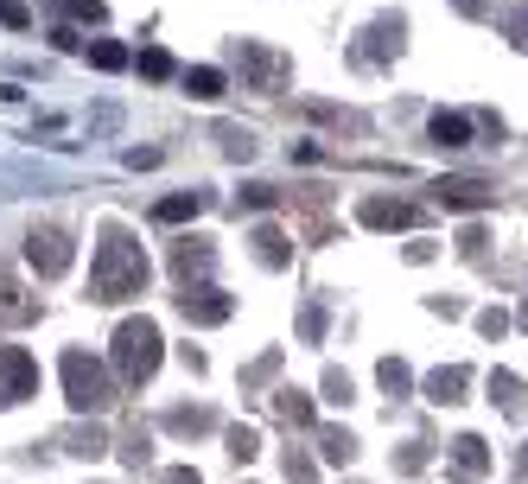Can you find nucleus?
<instances>
[{
    "instance_id": "nucleus-4",
    "label": "nucleus",
    "mask_w": 528,
    "mask_h": 484,
    "mask_svg": "<svg viewBox=\"0 0 528 484\" xmlns=\"http://www.w3.org/2000/svg\"><path fill=\"white\" fill-rule=\"evenodd\" d=\"M32 389H39V363H32L20 344H0V408L26 402Z\"/></svg>"
},
{
    "instance_id": "nucleus-2",
    "label": "nucleus",
    "mask_w": 528,
    "mask_h": 484,
    "mask_svg": "<svg viewBox=\"0 0 528 484\" xmlns=\"http://www.w3.org/2000/svg\"><path fill=\"white\" fill-rule=\"evenodd\" d=\"M115 370H121V383H147L160 370V332L147 319H128L115 332Z\"/></svg>"
},
{
    "instance_id": "nucleus-7",
    "label": "nucleus",
    "mask_w": 528,
    "mask_h": 484,
    "mask_svg": "<svg viewBox=\"0 0 528 484\" xmlns=\"http://www.w3.org/2000/svg\"><path fill=\"white\" fill-rule=\"evenodd\" d=\"M90 58L102 64V71H121V64H128V51H121V45H96V51H90Z\"/></svg>"
},
{
    "instance_id": "nucleus-3",
    "label": "nucleus",
    "mask_w": 528,
    "mask_h": 484,
    "mask_svg": "<svg viewBox=\"0 0 528 484\" xmlns=\"http://www.w3.org/2000/svg\"><path fill=\"white\" fill-rule=\"evenodd\" d=\"M64 389H70V408L77 414H90V408H109V376H102V363L96 357H83V351H64Z\"/></svg>"
},
{
    "instance_id": "nucleus-8",
    "label": "nucleus",
    "mask_w": 528,
    "mask_h": 484,
    "mask_svg": "<svg viewBox=\"0 0 528 484\" xmlns=\"http://www.w3.org/2000/svg\"><path fill=\"white\" fill-rule=\"evenodd\" d=\"M217 90H223L217 71H191V96H217Z\"/></svg>"
},
{
    "instance_id": "nucleus-10",
    "label": "nucleus",
    "mask_w": 528,
    "mask_h": 484,
    "mask_svg": "<svg viewBox=\"0 0 528 484\" xmlns=\"http://www.w3.org/2000/svg\"><path fill=\"white\" fill-rule=\"evenodd\" d=\"M140 71H147V77H166V71H172L166 51H147V58H140Z\"/></svg>"
},
{
    "instance_id": "nucleus-9",
    "label": "nucleus",
    "mask_w": 528,
    "mask_h": 484,
    "mask_svg": "<svg viewBox=\"0 0 528 484\" xmlns=\"http://www.w3.org/2000/svg\"><path fill=\"white\" fill-rule=\"evenodd\" d=\"M191 211H198V198H172V204H160L166 223H179V217H191Z\"/></svg>"
},
{
    "instance_id": "nucleus-5",
    "label": "nucleus",
    "mask_w": 528,
    "mask_h": 484,
    "mask_svg": "<svg viewBox=\"0 0 528 484\" xmlns=\"http://www.w3.org/2000/svg\"><path fill=\"white\" fill-rule=\"evenodd\" d=\"M26 262L39 268L45 281H51V274H64V268H70V236L51 230V223H45V230H32V236H26Z\"/></svg>"
},
{
    "instance_id": "nucleus-6",
    "label": "nucleus",
    "mask_w": 528,
    "mask_h": 484,
    "mask_svg": "<svg viewBox=\"0 0 528 484\" xmlns=\"http://www.w3.org/2000/svg\"><path fill=\"white\" fill-rule=\"evenodd\" d=\"M0 319H32V300H20L13 274H0Z\"/></svg>"
},
{
    "instance_id": "nucleus-11",
    "label": "nucleus",
    "mask_w": 528,
    "mask_h": 484,
    "mask_svg": "<svg viewBox=\"0 0 528 484\" xmlns=\"http://www.w3.org/2000/svg\"><path fill=\"white\" fill-rule=\"evenodd\" d=\"M166 484H198V472H166Z\"/></svg>"
},
{
    "instance_id": "nucleus-1",
    "label": "nucleus",
    "mask_w": 528,
    "mask_h": 484,
    "mask_svg": "<svg viewBox=\"0 0 528 484\" xmlns=\"http://www.w3.org/2000/svg\"><path fill=\"white\" fill-rule=\"evenodd\" d=\"M140 281H147V255H140V242H128L121 230H102L90 293H96V300H128Z\"/></svg>"
}]
</instances>
